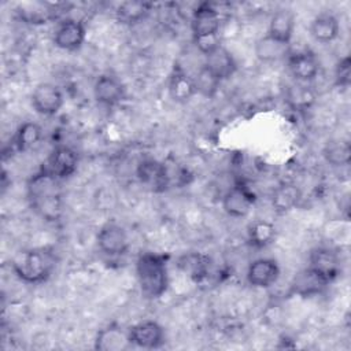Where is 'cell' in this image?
Returning <instances> with one entry per match:
<instances>
[{"label":"cell","mask_w":351,"mask_h":351,"mask_svg":"<svg viewBox=\"0 0 351 351\" xmlns=\"http://www.w3.org/2000/svg\"><path fill=\"white\" fill-rule=\"evenodd\" d=\"M43 138V128L32 121L23 122L12 138L14 147L19 152H26L34 148Z\"/></svg>","instance_id":"28"},{"label":"cell","mask_w":351,"mask_h":351,"mask_svg":"<svg viewBox=\"0 0 351 351\" xmlns=\"http://www.w3.org/2000/svg\"><path fill=\"white\" fill-rule=\"evenodd\" d=\"M203 64L207 66L221 81L230 78L237 70V62L234 56L222 44L206 55V62Z\"/></svg>","instance_id":"20"},{"label":"cell","mask_w":351,"mask_h":351,"mask_svg":"<svg viewBox=\"0 0 351 351\" xmlns=\"http://www.w3.org/2000/svg\"><path fill=\"white\" fill-rule=\"evenodd\" d=\"M64 104V96L59 86L51 82L38 84L32 93V107L43 117L56 115Z\"/></svg>","instance_id":"9"},{"label":"cell","mask_w":351,"mask_h":351,"mask_svg":"<svg viewBox=\"0 0 351 351\" xmlns=\"http://www.w3.org/2000/svg\"><path fill=\"white\" fill-rule=\"evenodd\" d=\"M300 200L302 191L293 182H282L276 186L271 193V207L280 215L293 210Z\"/></svg>","instance_id":"22"},{"label":"cell","mask_w":351,"mask_h":351,"mask_svg":"<svg viewBox=\"0 0 351 351\" xmlns=\"http://www.w3.org/2000/svg\"><path fill=\"white\" fill-rule=\"evenodd\" d=\"M351 81V60L348 56L339 60L335 69V84L340 88H347Z\"/></svg>","instance_id":"31"},{"label":"cell","mask_w":351,"mask_h":351,"mask_svg":"<svg viewBox=\"0 0 351 351\" xmlns=\"http://www.w3.org/2000/svg\"><path fill=\"white\" fill-rule=\"evenodd\" d=\"M307 267L322 276L326 281L332 282L341 273V259L335 248L319 245L310 251Z\"/></svg>","instance_id":"8"},{"label":"cell","mask_w":351,"mask_h":351,"mask_svg":"<svg viewBox=\"0 0 351 351\" xmlns=\"http://www.w3.org/2000/svg\"><path fill=\"white\" fill-rule=\"evenodd\" d=\"M56 263L55 252L51 248L40 247L22 252L12 262V270L21 281L37 285L49 280L56 269Z\"/></svg>","instance_id":"3"},{"label":"cell","mask_w":351,"mask_h":351,"mask_svg":"<svg viewBox=\"0 0 351 351\" xmlns=\"http://www.w3.org/2000/svg\"><path fill=\"white\" fill-rule=\"evenodd\" d=\"M277 236V229L274 223L265 221V219H256L250 223L247 230V237L250 244L254 248H266L270 245Z\"/></svg>","instance_id":"26"},{"label":"cell","mask_w":351,"mask_h":351,"mask_svg":"<svg viewBox=\"0 0 351 351\" xmlns=\"http://www.w3.org/2000/svg\"><path fill=\"white\" fill-rule=\"evenodd\" d=\"M280 267L273 258H258L247 269V281L254 288H269L277 282Z\"/></svg>","instance_id":"15"},{"label":"cell","mask_w":351,"mask_h":351,"mask_svg":"<svg viewBox=\"0 0 351 351\" xmlns=\"http://www.w3.org/2000/svg\"><path fill=\"white\" fill-rule=\"evenodd\" d=\"M330 282L326 281L322 276L306 267L300 270L291 282V292L302 296V298H311L321 295Z\"/></svg>","instance_id":"17"},{"label":"cell","mask_w":351,"mask_h":351,"mask_svg":"<svg viewBox=\"0 0 351 351\" xmlns=\"http://www.w3.org/2000/svg\"><path fill=\"white\" fill-rule=\"evenodd\" d=\"M291 53V44L278 41L269 34H263L255 43V55L263 63H273L287 59Z\"/></svg>","instance_id":"23"},{"label":"cell","mask_w":351,"mask_h":351,"mask_svg":"<svg viewBox=\"0 0 351 351\" xmlns=\"http://www.w3.org/2000/svg\"><path fill=\"white\" fill-rule=\"evenodd\" d=\"M287 67L292 78L302 84H310L319 73V62L311 51H291L287 58Z\"/></svg>","instance_id":"12"},{"label":"cell","mask_w":351,"mask_h":351,"mask_svg":"<svg viewBox=\"0 0 351 351\" xmlns=\"http://www.w3.org/2000/svg\"><path fill=\"white\" fill-rule=\"evenodd\" d=\"M167 92L169 96L173 99V101L178 104H186L189 103L196 92L193 75L188 74L181 66L174 64L169 81H167Z\"/></svg>","instance_id":"16"},{"label":"cell","mask_w":351,"mask_h":351,"mask_svg":"<svg viewBox=\"0 0 351 351\" xmlns=\"http://www.w3.org/2000/svg\"><path fill=\"white\" fill-rule=\"evenodd\" d=\"M129 340L132 346L147 348V350H156L165 346L166 343V333L163 326L154 321V319H144L128 329Z\"/></svg>","instance_id":"7"},{"label":"cell","mask_w":351,"mask_h":351,"mask_svg":"<svg viewBox=\"0 0 351 351\" xmlns=\"http://www.w3.org/2000/svg\"><path fill=\"white\" fill-rule=\"evenodd\" d=\"M60 181L41 169L26 184V196L30 208L43 219L56 222L63 213Z\"/></svg>","instance_id":"1"},{"label":"cell","mask_w":351,"mask_h":351,"mask_svg":"<svg viewBox=\"0 0 351 351\" xmlns=\"http://www.w3.org/2000/svg\"><path fill=\"white\" fill-rule=\"evenodd\" d=\"M285 100L291 108L296 111L308 110L315 101V93L308 84L293 82L285 90Z\"/></svg>","instance_id":"27"},{"label":"cell","mask_w":351,"mask_h":351,"mask_svg":"<svg viewBox=\"0 0 351 351\" xmlns=\"http://www.w3.org/2000/svg\"><path fill=\"white\" fill-rule=\"evenodd\" d=\"M325 160L333 167H343L350 163L351 147L348 141H330L322 151Z\"/></svg>","instance_id":"30"},{"label":"cell","mask_w":351,"mask_h":351,"mask_svg":"<svg viewBox=\"0 0 351 351\" xmlns=\"http://www.w3.org/2000/svg\"><path fill=\"white\" fill-rule=\"evenodd\" d=\"M180 269L186 273L195 282H200L207 278L210 273V258L200 252H189L178 259Z\"/></svg>","instance_id":"25"},{"label":"cell","mask_w":351,"mask_h":351,"mask_svg":"<svg viewBox=\"0 0 351 351\" xmlns=\"http://www.w3.org/2000/svg\"><path fill=\"white\" fill-rule=\"evenodd\" d=\"M86 36L85 25L74 18L59 22L53 32V44L63 51H77L82 47Z\"/></svg>","instance_id":"13"},{"label":"cell","mask_w":351,"mask_h":351,"mask_svg":"<svg viewBox=\"0 0 351 351\" xmlns=\"http://www.w3.org/2000/svg\"><path fill=\"white\" fill-rule=\"evenodd\" d=\"M78 167V154L69 145L55 147L41 165V170L62 181L71 177Z\"/></svg>","instance_id":"4"},{"label":"cell","mask_w":351,"mask_h":351,"mask_svg":"<svg viewBox=\"0 0 351 351\" xmlns=\"http://www.w3.org/2000/svg\"><path fill=\"white\" fill-rule=\"evenodd\" d=\"M340 34V22L332 12H319L310 23V36L321 44L335 41Z\"/></svg>","instance_id":"19"},{"label":"cell","mask_w":351,"mask_h":351,"mask_svg":"<svg viewBox=\"0 0 351 351\" xmlns=\"http://www.w3.org/2000/svg\"><path fill=\"white\" fill-rule=\"evenodd\" d=\"M295 23H296V16L293 11L289 8H280L271 15L266 34H269L270 37L278 41L291 44L293 30H295Z\"/></svg>","instance_id":"21"},{"label":"cell","mask_w":351,"mask_h":351,"mask_svg":"<svg viewBox=\"0 0 351 351\" xmlns=\"http://www.w3.org/2000/svg\"><path fill=\"white\" fill-rule=\"evenodd\" d=\"M255 200L254 192L243 182H237L223 193L222 208L232 218H244L250 214Z\"/></svg>","instance_id":"11"},{"label":"cell","mask_w":351,"mask_h":351,"mask_svg":"<svg viewBox=\"0 0 351 351\" xmlns=\"http://www.w3.org/2000/svg\"><path fill=\"white\" fill-rule=\"evenodd\" d=\"M96 243L99 250L110 258L122 256L129 250L128 233L117 222L104 223L96 236Z\"/></svg>","instance_id":"6"},{"label":"cell","mask_w":351,"mask_h":351,"mask_svg":"<svg viewBox=\"0 0 351 351\" xmlns=\"http://www.w3.org/2000/svg\"><path fill=\"white\" fill-rule=\"evenodd\" d=\"M221 30L219 11L210 3L199 4L192 12L191 32L192 38H203L210 36H218Z\"/></svg>","instance_id":"10"},{"label":"cell","mask_w":351,"mask_h":351,"mask_svg":"<svg viewBox=\"0 0 351 351\" xmlns=\"http://www.w3.org/2000/svg\"><path fill=\"white\" fill-rule=\"evenodd\" d=\"M130 346L128 330L114 324L101 328L95 337V348L99 351H123Z\"/></svg>","instance_id":"18"},{"label":"cell","mask_w":351,"mask_h":351,"mask_svg":"<svg viewBox=\"0 0 351 351\" xmlns=\"http://www.w3.org/2000/svg\"><path fill=\"white\" fill-rule=\"evenodd\" d=\"M152 11V4L148 1H140V0H130L123 1L115 8V18L119 23L133 26L136 23H140L144 21L149 12Z\"/></svg>","instance_id":"24"},{"label":"cell","mask_w":351,"mask_h":351,"mask_svg":"<svg viewBox=\"0 0 351 351\" xmlns=\"http://www.w3.org/2000/svg\"><path fill=\"white\" fill-rule=\"evenodd\" d=\"M136 274L143 296L147 299L160 298L169 288L167 255L143 252L136 261Z\"/></svg>","instance_id":"2"},{"label":"cell","mask_w":351,"mask_h":351,"mask_svg":"<svg viewBox=\"0 0 351 351\" xmlns=\"http://www.w3.org/2000/svg\"><path fill=\"white\" fill-rule=\"evenodd\" d=\"M136 177L151 192H165L170 185V176L165 163L154 158H143L136 167Z\"/></svg>","instance_id":"5"},{"label":"cell","mask_w":351,"mask_h":351,"mask_svg":"<svg viewBox=\"0 0 351 351\" xmlns=\"http://www.w3.org/2000/svg\"><path fill=\"white\" fill-rule=\"evenodd\" d=\"M193 81H195L197 95H200L206 99L215 97V95L218 93L219 86L222 84V81L204 64H202L196 70V73L193 75Z\"/></svg>","instance_id":"29"},{"label":"cell","mask_w":351,"mask_h":351,"mask_svg":"<svg viewBox=\"0 0 351 351\" xmlns=\"http://www.w3.org/2000/svg\"><path fill=\"white\" fill-rule=\"evenodd\" d=\"M93 96L99 104L104 107H114L125 99L126 89L117 75L101 74L95 81Z\"/></svg>","instance_id":"14"}]
</instances>
